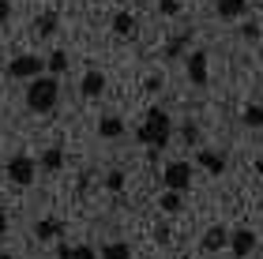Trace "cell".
I'll return each instance as SVG.
<instances>
[{
    "instance_id": "cell-1",
    "label": "cell",
    "mask_w": 263,
    "mask_h": 259,
    "mask_svg": "<svg viewBox=\"0 0 263 259\" xmlns=\"http://www.w3.org/2000/svg\"><path fill=\"white\" fill-rule=\"evenodd\" d=\"M170 132H173V121H170V113H165L162 105H154V109H147L143 124L136 128V139H139L143 147H154V150H162L165 143H170Z\"/></svg>"
},
{
    "instance_id": "cell-2",
    "label": "cell",
    "mask_w": 263,
    "mask_h": 259,
    "mask_svg": "<svg viewBox=\"0 0 263 259\" xmlns=\"http://www.w3.org/2000/svg\"><path fill=\"white\" fill-rule=\"evenodd\" d=\"M57 98H61V83L57 75H38L27 83V109L30 113H49L57 109Z\"/></svg>"
},
{
    "instance_id": "cell-3",
    "label": "cell",
    "mask_w": 263,
    "mask_h": 259,
    "mask_svg": "<svg viewBox=\"0 0 263 259\" xmlns=\"http://www.w3.org/2000/svg\"><path fill=\"white\" fill-rule=\"evenodd\" d=\"M162 188L165 192H188L192 188V162H170L165 166V173H162Z\"/></svg>"
},
{
    "instance_id": "cell-4",
    "label": "cell",
    "mask_w": 263,
    "mask_h": 259,
    "mask_svg": "<svg viewBox=\"0 0 263 259\" xmlns=\"http://www.w3.org/2000/svg\"><path fill=\"white\" fill-rule=\"evenodd\" d=\"M4 176L11 184H19V188H27V184H34V176H38V162L34 158H27V154H15L4 166Z\"/></svg>"
},
{
    "instance_id": "cell-5",
    "label": "cell",
    "mask_w": 263,
    "mask_h": 259,
    "mask_svg": "<svg viewBox=\"0 0 263 259\" xmlns=\"http://www.w3.org/2000/svg\"><path fill=\"white\" fill-rule=\"evenodd\" d=\"M8 75L11 79H38V75H45V61L42 56H34V53H23V56H15V61L8 64Z\"/></svg>"
},
{
    "instance_id": "cell-6",
    "label": "cell",
    "mask_w": 263,
    "mask_h": 259,
    "mask_svg": "<svg viewBox=\"0 0 263 259\" xmlns=\"http://www.w3.org/2000/svg\"><path fill=\"white\" fill-rule=\"evenodd\" d=\"M184 64H188V79H192L196 87H207V79H211V72H207V53H203V49L188 53Z\"/></svg>"
},
{
    "instance_id": "cell-7",
    "label": "cell",
    "mask_w": 263,
    "mask_h": 259,
    "mask_svg": "<svg viewBox=\"0 0 263 259\" xmlns=\"http://www.w3.org/2000/svg\"><path fill=\"white\" fill-rule=\"evenodd\" d=\"M252 248H256V233H252V229L230 233V252H233L237 259H248V255H252Z\"/></svg>"
},
{
    "instance_id": "cell-8",
    "label": "cell",
    "mask_w": 263,
    "mask_h": 259,
    "mask_svg": "<svg viewBox=\"0 0 263 259\" xmlns=\"http://www.w3.org/2000/svg\"><path fill=\"white\" fill-rule=\"evenodd\" d=\"M196 162H199L211 176H222V173H226V154H218V150H196Z\"/></svg>"
},
{
    "instance_id": "cell-9",
    "label": "cell",
    "mask_w": 263,
    "mask_h": 259,
    "mask_svg": "<svg viewBox=\"0 0 263 259\" xmlns=\"http://www.w3.org/2000/svg\"><path fill=\"white\" fill-rule=\"evenodd\" d=\"M218 248H230V229L226 226H211L203 233V252H218Z\"/></svg>"
},
{
    "instance_id": "cell-10",
    "label": "cell",
    "mask_w": 263,
    "mask_h": 259,
    "mask_svg": "<svg viewBox=\"0 0 263 259\" xmlns=\"http://www.w3.org/2000/svg\"><path fill=\"white\" fill-rule=\"evenodd\" d=\"M79 90H83V98H102V90H105V75L98 72V68H90V72L83 75Z\"/></svg>"
},
{
    "instance_id": "cell-11",
    "label": "cell",
    "mask_w": 263,
    "mask_h": 259,
    "mask_svg": "<svg viewBox=\"0 0 263 259\" xmlns=\"http://www.w3.org/2000/svg\"><path fill=\"white\" fill-rule=\"evenodd\" d=\"M136 30H139V23L132 19V11H117L113 15V34L117 38H136Z\"/></svg>"
},
{
    "instance_id": "cell-12",
    "label": "cell",
    "mask_w": 263,
    "mask_h": 259,
    "mask_svg": "<svg viewBox=\"0 0 263 259\" xmlns=\"http://www.w3.org/2000/svg\"><path fill=\"white\" fill-rule=\"evenodd\" d=\"M61 233H64V222L61 218H42L38 226H34V237H38V241H57Z\"/></svg>"
},
{
    "instance_id": "cell-13",
    "label": "cell",
    "mask_w": 263,
    "mask_h": 259,
    "mask_svg": "<svg viewBox=\"0 0 263 259\" xmlns=\"http://www.w3.org/2000/svg\"><path fill=\"white\" fill-rule=\"evenodd\" d=\"M214 11H218L222 19H241L248 11V0H214Z\"/></svg>"
},
{
    "instance_id": "cell-14",
    "label": "cell",
    "mask_w": 263,
    "mask_h": 259,
    "mask_svg": "<svg viewBox=\"0 0 263 259\" xmlns=\"http://www.w3.org/2000/svg\"><path fill=\"white\" fill-rule=\"evenodd\" d=\"M57 259H98V252L87 248V244H61V248H57Z\"/></svg>"
},
{
    "instance_id": "cell-15",
    "label": "cell",
    "mask_w": 263,
    "mask_h": 259,
    "mask_svg": "<svg viewBox=\"0 0 263 259\" xmlns=\"http://www.w3.org/2000/svg\"><path fill=\"white\" fill-rule=\"evenodd\" d=\"M98 135L102 139H121L124 135V121L121 116H102L98 121Z\"/></svg>"
},
{
    "instance_id": "cell-16",
    "label": "cell",
    "mask_w": 263,
    "mask_h": 259,
    "mask_svg": "<svg viewBox=\"0 0 263 259\" xmlns=\"http://www.w3.org/2000/svg\"><path fill=\"white\" fill-rule=\"evenodd\" d=\"M188 45H192V30H184V34H177V38H170V45H165V61H177Z\"/></svg>"
},
{
    "instance_id": "cell-17",
    "label": "cell",
    "mask_w": 263,
    "mask_h": 259,
    "mask_svg": "<svg viewBox=\"0 0 263 259\" xmlns=\"http://www.w3.org/2000/svg\"><path fill=\"white\" fill-rule=\"evenodd\" d=\"M57 23H61V15H57V11H45V15L34 19V34H38V38H49L57 30Z\"/></svg>"
},
{
    "instance_id": "cell-18",
    "label": "cell",
    "mask_w": 263,
    "mask_h": 259,
    "mask_svg": "<svg viewBox=\"0 0 263 259\" xmlns=\"http://www.w3.org/2000/svg\"><path fill=\"white\" fill-rule=\"evenodd\" d=\"M42 169H45V173H61V169H64V150H61V147H49V150L42 154Z\"/></svg>"
},
{
    "instance_id": "cell-19",
    "label": "cell",
    "mask_w": 263,
    "mask_h": 259,
    "mask_svg": "<svg viewBox=\"0 0 263 259\" xmlns=\"http://www.w3.org/2000/svg\"><path fill=\"white\" fill-rule=\"evenodd\" d=\"M102 259H132V244H128V241H109V244H102Z\"/></svg>"
},
{
    "instance_id": "cell-20",
    "label": "cell",
    "mask_w": 263,
    "mask_h": 259,
    "mask_svg": "<svg viewBox=\"0 0 263 259\" xmlns=\"http://www.w3.org/2000/svg\"><path fill=\"white\" fill-rule=\"evenodd\" d=\"M45 72H49V75L68 72V53H64V49H53L49 56H45Z\"/></svg>"
},
{
    "instance_id": "cell-21",
    "label": "cell",
    "mask_w": 263,
    "mask_h": 259,
    "mask_svg": "<svg viewBox=\"0 0 263 259\" xmlns=\"http://www.w3.org/2000/svg\"><path fill=\"white\" fill-rule=\"evenodd\" d=\"M158 207L165 210V214H177V210L184 207V195H181V192H162V199H158Z\"/></svg>"
},
{
    "instance_id": "cell-22",
    "label": "cell",
    "mask_w": 263,
    "mask_h": 259,
    "mask_svg": "<svg viewBox=\"0 0 263 259\" xmlns=\"http://www.w3.org/2000/svg\"><path fill=\"white\" fill-rule=\"evenodd\" d=\"M241 121L248 128H263V105H248V109L241 113Z\"/></svg>"
},
{
    "instance_id": "cell-23",
    "label": "cell",
    "mask_w": 263,
    "mask_h": 259,
    "mask_svg": "<svg viewBox=\"0 0 263 259\" xmlns=\"http://www.w3.org/2000/svg\"><path fill=\"white\" fill-rule=\"evenodd\" d=\"M105 188H109V192H124V173H121V169L105 173Z\"/></svg>"
},
{
    "instance_id": "cell-24",
    "label": "cell",
    "mask_w": 263,
    "mask_h": 259,
    "mask_svg": "<svg viewBox=\"0 0 263 259\" xmlns=\"http://www.w3.org/2000/svg\"><path fill=\"white\" fill-rule=\"evenodd\" d=\"M181 135H184V143H188V147H192V143H196V139H199V128H196L192 121H188V124L181 128Z\"/></svg>"
},
{
    "instance_id": "cell-25",
    "label": "cell",
    "mask_w": 263,
    "mask_h": 259,
    "mask_svg": "<svg viewBox=\"0 0 263 259\" xmlns=\"http://www.w3.org/2000/svg\"><path fill=\"white\" fill-rule=\"evenodd\" d=\"M241 38H245V42H256V38H259V23H245V27H241Z\"/></svg>"
},
{
    "instance_id": "cell-26",
    "label": "cell",
    "mask_w": 263,
    "mask_h": 259,
    "mask_svg": "<svg viewBox=\"0 0 263 259\" xmlns=\"http://www.w3.org/2000/svg\"><path fill=\"white\" fill-rule=\"evenodd\" d=\"M162 15H181V0H162Z\"/></svg>"
},
{
    "instance_id": "cell-27",
    "label": "cell",
    "mask_w": 263,
    "mask_h": 259,
    "mask_svg": "<svg viewBox=\"0 0 263 259\" xmlns=\"http://www.w3.org/2000/svg\"><path fill=\"white\" fill-rule=\"evenodd\" d=\"M11 19V0H0V23Z\"/></svg>"
},
{
    "instance_id": "cell-28",
    "label": "cell",
    "mask_w": 263,
    "mask_h": 259,
    "mask_svg": "<svg viewBox=\"0 0 263 259\" xmlns=\"http://www.w3.org/2000/svg\"><path fill=\"white\" fill-rule=\"evenodd\" d=\"M154 241H162V244L170 241V226H158V229H154Z\"/></svg>"
},
{
    "instance_id": "cell-29",
    "label": "cell",
    "mask_w": 263,
    "mask_h": 259,
    "mask_svg": "<svg viewBox=\"0 0 263 259\" xmlns=\"http://www.w3.org/2000/svg\"><path fill=\"white\" fill-rule=\"evenodd\" d=\"M4 233H8V214L0 210V237H4Z\"/></svg>"
},
{
    "instance_id": "cell-30",
    "label": "cell",
    "mask_w": 263,
    "mask_h": 259,
    "mask_svg": "<svg viewBox=\"0 0 263 259\" xmlns=\"http://www.w3.org/2000/svg\"><path fill=\"white\" fill-rule=\"evenodd\" d=\"M256 169H259V173H263V158H256Z\"/></svg>"
},
{
    "instance_id": "cell-31",
    "label": "cell",
    "mask_w": 263,
    "mask_h": 259,
    "mask_svg": "<svg viewBox=\"0 0 263 259\" xmlns=\"http://www.w3.org/2000/svg\"><path fill=\"white\" fill-rule=\"evenodd\" d=\"M0 259H11V252H0Z\"/></svg>"
},
{
    "instance_id": "cell-32",
    "label": "cell",
    "mask_w": 263,
    "mask_h": 259,
    "mask_svg": "<svg viewBox=\"0 0 263 259\" xmlns=\"http://www.w3.org/2000/svg\"><path fill=\"white\" fill-rule=\"evenodd\" d=\"M0 181H8V176H4V169H0Z\"/></svg>"
},
{
    "instance_id": "cell-33",
    "label": "cell",
    "mask_w": 263,
    "mask_h": 259,
    "mask_svg": "<svg viewBox=\"0 0 263 259\" xmlns=\"http://www.w3.org/2000/svg\"><path fill=\"white\" fill-rule=\"evenodd\" d=\"M139 4H147V0H139Z\"/></svg>"
}]
</instances>
